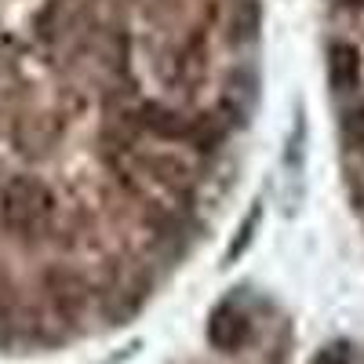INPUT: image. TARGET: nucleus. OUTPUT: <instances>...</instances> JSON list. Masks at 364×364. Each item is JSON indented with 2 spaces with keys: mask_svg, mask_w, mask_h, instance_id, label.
Listing matches in <instances>:
<instances>
[{
  "mask_svg": "<svg viewBox=\"0 0 364 364\" xmlns=\"http://www.w3.org/2000/svg\"><path fill=\"white\" fill-rule=\"evenodd\" d=\"M51 190L33 175H15L4 190H0V223L18 237H33L51 219Z\"/></svg>",
  "mask_w": 364,
  "mask_h": 364,
  "instance_id": "f257e3e1",
  "label": "nucleus"
},
{
  "mask_svg": "<svg viewBox=\"0 0 364 364\" xmlns=\"http://www.w3.org/2000/svg\"><path fill=\"white\" fill-rule=\"evenodd\" d=\"M248 339H252V321H248V314L240 306L223 302V306L211 310V317H208V343L215 350L233 353V350L245 346Z\"/></svg>",
  "mask_w": 364,
  "mask_h": 364,
  "instance_id": "f03ea898",
  "label": "nucleus"
},
{
  "mask_svg": "<svg viewBox=\"0 0 364 364\" xmlns=\"http://www.w3.org/2000/svg\"><path fill=\"white\" fill-rule=\"evenodd\" d=\"M328 80L336 91H350L360 80V51L346 41L328 48Z\"/></svg>",
  "mask_w": 364,
  "mask_h": 364,
  "instance_id": "7ed1b4c3",
  "label": "nucleus"
},
{
  "mask_svg": "<svg viewBox=\"0 0 364 364\" xmlns=\"http://www.w3.org/2000/svg\"><path fill=\"white\" fill-rule=\"evenodd\" d=\"M310 364H353V353L346 343H328Z\"/></svg>",
  "mask_w": 364,
  "mask_h": 364,
  "instance_id": "20e7f679",
  "label": "nucleus"
},
{
  "mask_svg": "<svg viewBox=\"0 0 364 364\" xmlns=\"http://www.w3.org/2000/svg\"><path fill=\"white\" fill-rule=\"evenodd\" d=\"M346 135L357 139V142H364V109H360V113H350V120H346Z\"/></svg>",
  "mask_w": 364,
  "mask_h": 364,
  "instance_id": "39448f33",
  "label": "nucleus"
},
{
  "mask_svg": "<svg viewBox=\"0 0 364 364\" xmlns=\"http://www.w3.org/2000/svg\"><path fill=\"white\" fill-rule=\"evenodd\" d=\"M343 4H346V8H360V4H364V0H343Z\"/></svg>",
  "mask_w": 364,
  "mask_h": 364,
  "instance_id": "423d86ee",
  "label": "nucleus"
}]
</instances>
